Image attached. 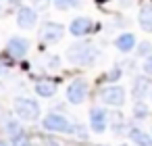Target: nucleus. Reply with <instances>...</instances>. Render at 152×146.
<instances>
[{"label": "nucleus", "instance_id": "1", "mask_svg": "<svg viewBox=\"0 0 152 146\" xmlns=\"http://www.w3.org/2000/svg\"><path fill=\"white\" fill-rule=\"evenodd\" d=\"M98 56H100V50L92 42H77V44H71L67 48V61L73 65L90 67L98 61Z\"/></svg>", "mask_w": 152, "mask_h": 146}, {"label": "nucleus", "instance_id": "2", "mask_svg": "<svg viewBox=\"0 0 152 146\" xmlns=\"http://www.w3.org/2000/svg\"><path fill=\"white\" fill-rule=\"evenodd\" d=\"M13 111L23 121H36V119H40V113H42L40 104L29 96H17L13 100Z\"/></svg>", "mask_w": 152, "mask_h": 146}, {"label": "nucleus", "instance_id": "3", "mask_svg": "<svg viewBox=\"0 0 152 146\" xmlns=\"http://www.w3.org/2000/svg\"><path fill=\"white\" fill-rule=\"evenodd\" d=\"M42 127L46 131H58V134H71V129H73L71 121L65 115H58V113H48L42 119Z\"/></svg>", "mask_w": 152, "mask_h": 146}, {"label": "nucleus", "instance_id": "4", "mask_svg": "<svg viewBox=\"0 0 152 146\" xmlns=\"http://www.w3.org/2000/svg\"><path fill=\"white\" fill-rule=\"evenodd\" d=\"M67 100L71 104H81L86 98H88V81L86 79H73L69 86H67Z\"/></svg>", "mask_w": 152, "mask_h": 146}, {"label": "nucleus", "instance_id": "5", "mask_svg": "<svg viewBox=\"0 0 152 146\" xmlns=\"http://www.w3.org/2000/svg\"><path fill=\"white\" fill-rule=\"evenodd\" d=\"M65 36V27L61 23H54V21H48L44 23V27L40 29V38L44 44H58Z\"/></svg>", "mask_w": 152, "mask_h": 146}, {"label": "nucleus", "instance_id": "6", "mask_svg": "<svg viewBox=\"0 0 152 146\" xmlns=\"http://www.w3.org/2000/svg\"><path fill=\"white\" fill-rule=\"evenodd\" d=\"M100 98H102V102L108 104V106H123V104H125V90H123L121 86H115V84H113V86L102 88Z\"/></svg>", "mask_w": 152, "mask_h": 146}, {"label": "nucleus", "instance_id": "7", "mask_svg": "<svg viewBox=\"0 0 152 146\" xmlns=\"http://www.w3.org/2000/svg\"><path fill=\"white\" fill-rule=\"evenodd\" d=\"M108 125V113L102 106H94L90 109V127L94 134H104Z\"/></svg>", "mask_w": 152, "mask_h": 146}, {"label": "nucleus", "instance_id": "8", "mask_svg": "<svg viewBox=\"0 0 152 146\" xmlns=\"http://www.w3.org/2000/svg\"><path fill=\"white\" fill-rule=\"evenodd\" d=\"M38 23V11L31 7H21L17 11V25L21 29H31Z\"/></svg>", "mask_w": 152, "mask_h": 146}, {"label": "nucleus", "instance_id": "9", "mask_svg": "<svg viewBox=\"0 0 152 146\" xmlns=\"http://www.w3.org/2000/svg\"><path fill=\"white\" fill-rule=\"evenodd\" d=\"M29 50V40L27 38H21V36H15L9 40L7 44V52L13 56V59H23Z\"/></svg>", "mask_w": 152, "mask_h": 146}, {"label": "nucleus", "instance_id": "10", "mask_svg": "<svg viewBox=\"0 0 152 146\" xmlns=\"http://www.w3.org/2000/svg\"><path fill=\"white\" fill-rule=\"evenodd\" d=\"M92 27H94V21L90 17H75L71 21V25H69V32L75 38H83V36H88L92 32Z\"/></svg>", "mask_w": 152, "mask_h": 146}, {"label": "nucleus", "instance_id": "11", "mask_svg": "<svg viewBox=\"0 0 152 146\" xmlns=\"http://www.w3.org/2000/svg\"><path fill=\"white\" fill-rule=\"evenodd\" d=\"M150 86L152 84H150V79L146 75H137L133 79V84H131V96L135 100H144L148 96V92H150Z\"/></svg>", "mask_w": 152, "mask_h": 146}, {"label": "nucleus", "instance_id": "12", "mask_svg": "<svg viewBox=\"0 0 152 146\" xmlns=\"http://www.w3.org/2000/svg\"><path fill=\"white\" fill-rule=\"evenodd\" d=\"M115 48H117L119 52H131V50L135 48V36H133L131 32H125V34L117 36V38H115Z\"/></svg>", "mask_w": 152, "mask_h": 146}, {"label": "nucleus", "instance_id": "13", "mask_svg": "<svg viewBox=\"0 0 152 146\" xmlns=\"http://www.w3.org/2000/svg\"><path fill=\"white\" fill-rule=\"evenodd\" d=\"M127 134L135 146H152V136L148 131H144L142 127H129Z\"/></svg>", "mask_w": 152, "mask_h": 146}, {"label": "nucleus", "instance_id": "14", "mask_svg": "<svg viewBox=\"0 0 152 146\" xmlns=\"http://www.w3.org/2000/svg\"><path fill=\"white\" fill-rule=\"evenodd\" d=\"M137 21H140V27L144 32H152V4H144L140 9V15H137Z\"/></svg>", "mask_w": 152, "mask_h": 146}, {"label": "nucleus", "instance_id": "15", "mask_svg": "<svg viewBox=\"0 0 152 146\" xmlns=\"http://www.w3.org/2000/svg\"><path fill=\"white\" fill-rule=\"evenodd\" d=\"M36 94L42 96V98H50L56 94V84L54 81H48V79H42L36 84Z\"/></svg>", "mask_w": 152, "mask_h": 146}, {"label": "nucleus", "instance_id": "16", "mask_svg": "<svg viewBox=\"0 0 152 146\" xmlns=\"http://www.w3.org/2000/svg\"><path fill=\"white\" fill-rule=\"evenodd\" d=\"M54 7L58 11H69V9L79 7V0H54Z\"/></svg>", "mask_w": 152, "mask_h": 146}, {"label": "nucleus", "instance_id": "17", "mask_svg": "<svg viewBox=\"0 0 152 146\" xmlns=\"http://www.w3.org/2000/svg\"><path fill=\"white\" fill-rule=\"evenodd\" d=\"M133 117H137V119L148 117V106H146L142 100H137V102H135V106H133Z\"/></svg>", "mask_w": 152, "mask_h": 146}, {"label": "nucleus", "instance_id": "18", "mask_svg": "<svg viewBox=\"0 0 152 146\" xmlns=\"http://www.w3.org/2000/svg\"><path fill=\"white\" fill-rule=\"evenodd\" d=\"M142 69H144V73H146V75H152V54H148V56L144 59Z\"/></svg>", "mask_w": 152, "mask_h": 146}, {"label": "nucleus", "instance_id": "19", "mask_svg": "<svg viewBox=\"0 0 152 146\" xmlns=\"http://www.w3.org/2000/svg\"><path fill=\"white\" fill-rule=\"evenodd\" d=\"M71 134H73V136H77V138H81V140H86V138H88V134H86V129H83L81 125H73Z\"/></svg>", "mask_w": 152, "mask_h": 146}, {"label": "nucleus", "instance_id": "20", "mask_svg": "<svg viewBox=\"0 0 152 146\" xmlns=\"http://www.w3.org/2000/svg\"><path fill=\"white\" fill-rule=\"evenodd\" d=\"M137 52H140L142 56H146V54H152V46H150L148 42H142V44H140V50H137Z\"/></svg>", "mask_w": 152, "mask_h": 146}, {"label": "nucleus", "instance_id": "21", "mask_svg": "<svg viewBox=\"0 0 152 146\" xmlns=\"http://www.w3.org/2000/svg\"><path fill=\"white\" fill-rule=\"evenodd\" d=\"M119 77H121V69H119V67H115V69L108 71V79H110V81H117Z\"/></svg>", "mask_w": 152, "mask_h": 146}, {"label": "nucleus", "instance_id": "22", "mask_svg": "<svg viewBox=\"0 0 152 146\" xmlns=\"http://www.w3.org/2000/svg\"><path fill=\"white\" fill-rule=\"evenodd\" d=\"M15 146H40V144L29 142V140H21V142H15Z\"/></svg>", "mask_w": 152, "mask_h": 146}, {"label": "nucleus", "instance_id": "23", "mask_svg": "<svg viewBox=\"0 0 152 146\" xmlns=\"http://www.w3.org/2000/svg\"><path fill=\"white\" fill-rule=\"evenodd\" d=\"M34 2H36L38 7H46V4L50 2V0H34Z\"/></svg>", "mask_w": 152, "mask_h": 146}, {"label": "nucleus", "instance_id": "24", "mask_svg": "<svg viewBox=\"0 0 152 146\" xmlns=\"http://www.w3.org/2000/svg\"><path fill=\"white\" fill-rule=\"evenodd\" d=\"M4 73H7V67H4V65H2V63H0V77H2V75H4Z\"/></svg>", "mask_w": 152, "mask_h": 146}, {"label": "nucleus", "instance_id": "25", "mask_svg": "<svg viewBox=\"0 0 152 146\" xmlns=\"http://www.w3.org/2000/svg\"><path fill=\"white\" fill-rule=\"evenodd\" d=\"M11 4H19V2H23V0H9Z\"/></svg>", "mask_w": 152, "mask_h": 146}, {"label": "nucleus", "instance_id": "26", "mask_svg": "<svg viewBox=\"0 0 152 146\" xmlns=\"http://www.w3.org/2000/svg\"><path fill=\"white\" fill-rule=\"evenodd\" d=\"M2 9H4V0H0V13H2Z\"/></svg>", "mask_w": 152, "mask_h": 146}, {"label": "nucleus", "instance_id": "27", "mask_svg": "<svg viewBox=\"0 0 152 146\" xmlns=\"http://www.w3.org/2000/svg\"><path fill=\"white\" fill-rule=\"evenodd\" d=\"M48 146H61L58 142H48Z\"/></svg>", "mask_w": 152, "mask_h": 146}, {"label": "nucleus", "instance_id": "28", "mask_svg": "<svg viewBox=\"0 0 152 146\" xmlns=\"http://www.w3.org/2000/svg\"><path fill=\"white\" fill-rule=\"evenodd\" d=\"M0 146H7V142H2V140H0Z\"/></svg>", "mask_w": 152, "mask_h": 146}]
</instances>
